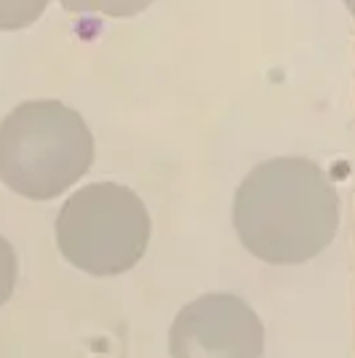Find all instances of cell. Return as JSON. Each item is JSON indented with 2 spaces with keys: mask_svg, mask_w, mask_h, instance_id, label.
<instances>
[{
  "mask_svg": "<svg viewBox=\"0 0 355 358\" xmlns=\"http://www.w3.org/2000/svg\"><path fill=\"white\" fill-rule=\"evenodd\" d=\"M61 257L89 275H120L147 252L150 214L131 187L94 182L73 193L57 220Z\"/></svg>",
  "mask_w": 355,
  "mask_h": 358,
  "instance_id": "cell-3",
  "label": "cell"
},
{
  "mask_svg": "<svg viewBox=\"0 0 355 358\" xmlns=\"http://www.w3.org/2000/svg\"><path fill=\"white\" fill-rule=\"evenodd\" d=\"M48 0H0V30L14 32L35 24L43 16Z\"/></svg>",
  "mask_w": 355,
  "mask_h": 358,
  "instance_id": "cell-6",
  "label": "cell"
},
{
  "mask_svg": "<svg viewBox=\"0 0 355 358\" xmlns=\"http://www.w3.org/2000/svg\"><path fill=\"white\" fill-rule=\"evenodd\" d=\"M94 164V136L73 107L38 99L0 123V182L22 198L51 201Z\"/></svg>",
  "mask_w": 355,
  "mask_h": 358,
  "instance_id": "cell-2",
  "label": "cell"
},
{
  "mask_svg": "<svg viewBox=\"0 0 355 358\" xmlns=\"http://www.w3.org/2000/svg\"><path fill=\"white\" fill-rule=\"evenodd\" d=\"M233 224L246 252L256 259L267 265H302L337 236L340 195L310 158H270L240 182Z\"/></svg>",
  "mask_w": 355,
  "mask_h": 358,
  "instance_id": "cell-1",
  "label": "cell"
},
{
  "mask_svg": "<svg viewBox=\"0 0 355 358\" xmlns=\"http://www.w3.org/2000/svg\"><path fill=\"white\" fill-rule=\"evenodd\" d=\"M168 350L177 358L262 356L265 329L243 299L206 294L179 310L171 324Z\"/></svg>",
  "mask_w": 355,
  "mask_h": 358,
  "instance_id": "cell-4",
  "label": "cell"
},
{
  "mask_svg": "<svg viewBox=\"0 0 355 358\" xmlns=\"http://www.w3.org/2000/svg\"><path fill=\"white\" fill-rule=\"evenodd\" d=\"M155 0H61V8L70 14H104L115 19L142 14Z\"/></svg>",
  "mask_w": 355,
  "mask_h": 358,
  "instance_id": "cell-5",
  "label": "cell"
},
{
  "mask_svg": "<svg viewBox=\"0 0 355 358\" xmlns=\"http://www.w3.org/2000/svg\"><path fill=\"white\" fill-rule=\"evenodd\" d=\"M16 286V254L11 243L0 236V308L11 299Z\"/></svg>",
  "mask_w": 355,
  "mask_h": 358,
  "instance_id": "cell-7",
  "label": "cell"
}]
</instances>
